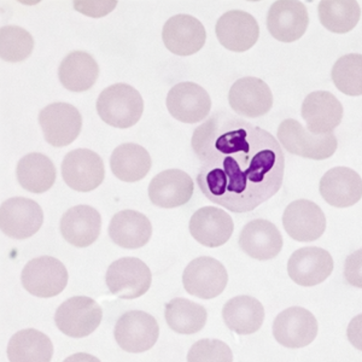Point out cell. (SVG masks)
Returning <instances> with one entry per match:
<instances>
[{
    "label": "cell",
    "mask_w": 362,
    "mask_h": 362,
    "mask_svg": "<svg viewBox=\"0 0 362 362\" xmlns=\"http://www.w3.org/2000/svg\"><path fill=\"white\" fill-rule=\"evenodd\" d=\"M16 175L23 189L32 194H44L54 186L56 168L54 162L45 155L28 153L18 162Z\"/></svg>",
    "instance_id": "obj_31"
},
{
    "label": "cell",
    "mask_w": 362,
    "mask_h": 362,
    "mask_svg": "<svg viewBox=\"0 0 362 362\" xmlns=\"http://www.w3.org/2000/svg\"><path fill=\"white\" fill-rule=\"evenodd\" d=\"M63 362H100V360L87 353H76L70 355L69 358H66Z\"/></svg>",
    "instance_id": "obj_40"
},
{
    "label": "cell",
    "mask_w": 362,
    "mask_h": 362,
    "mask_svg": "<svg viewBox=\"0 0 362 362\" xmlns=\"http://www.w3.org/2000/svg\"><path fill=\"white\" fill-rule=\"evenodd\" d=\"M283 226L297 242H314L325 232V214L317 203L297 199L285 208Z\"/></svg>",
    "instance_id": "obj_15"
},
{
    "label": "cell",
    "mask_w": 362,
    "mask_h": 362,
    "mask_svg": "<svg viewBox=\"0 0 362 362\" xmlns=\"http://www.w3.org/2000/svg\"><path fill=\"white\" fill-rule=\"evenodd\" d=\"M199 160L198 187L208 201L233 213H247L279 191L285 158L271 133L227 112H216L194 129Z\"/></svg>",
    "instance_id": "obj_1"
},
{
    "label": "cell",
    "mask_w": 362,
    "mask_h": 362,
    "mask_svg": "<svg viewBox=\"0 0 362 362\" xmlns=\"http://www.w3.org/2000/svg\"><path fill=\"white\" fill-rule=\"evenodd\" d=\"M334 86L346 95H362V54H349L339 58L332 68Z\"/></svg>",
    "instance_id": "obj_34"
},
{
    "label": "cell",
    "mask_w": 362,
    "mask_h": 362,
    "mask_svg": "<svg viewBox=\"0 0 362 362\" xmlns=\"http://www.w3.org/2000/svg\"><path fill=\"white\" fill-rule=\"evenodd\" d=\"M114 175L124 182H136L148 175L151 169V157L143 146L134 143L121 144L110 158Z\"/></svg>",
    "instance_id": "obj_30"
},
{
    "label": "cell",
    "mask_w": 362,
    "mask_h": 362,
    "mask_svg": "<svg viewBox=\"0 0 362 362\" xmlns=\"http://www.w3.org/2000/svg\"><path fill=\"white\" fill-rule=\"evenodd\" d=\"M54 344L45 334L25 329L13 334L8 344L10 362H51Z\"/></svg>",
    "instance_id": "obj_29"
},
{
    "label": "cell",
    "mask_w": 362,
    "mask_h": 362,
    "mask_svg": "<svg viewBox=\"0 0 362 362\" xmlns=\"http://www.w3.org/2000/svg\"><path fill=\"white\" fill-rule=\"evenodd\" d=\"M321 25L336 34L348 33L356 27L361 8L354 0H324L319 4Z\"/></svg>",
    "instance_id": "obj_33"
},
{
    "label": "cell",
    "mask_w": 362,
    "mask_h": 362,
    "mask_svg": "<svg viewBox=\"0 0 362 362\" xmlns=\"http://www.w3.org/2000/svg\"><path fill=\"white\" fill-rule=\"evenodd\" d=\"M223 317L227 327L235 334H255L264 324V305L255 297H233L223 305Z\"/></svg>",
    "instance_id": "obj_27"
},
{
    "label": "cell",
    "mask_w": 362,
    "mask_h": 362,
    "mask_svg": "<svg viewBox=\"0 0 362 362\" xmlns=\"http://www.w3.org/2000/svg\"><path fill=\"white\" fill-rule=\"evenodd\" d=\"M187 362H233V353L218 339H201L191 346Z\"/></svg>",
    "instance_id": "obj_36"
},
{
    "label": "cell",
    "mask_w": 362,
    "mask_h": 362,
    "mask_svg": "<svg viewBox=\"0 0 362 362\" xmlns=\"http://www.w3.org/2000/svg\"><path fill=\"white\" fill-rule=\"evenodd\" d=\"M34 39L28 30L18 25H5L0 29V57L5 62L25 61L32 54Z\"/></svg>",
    "instance_id": "obj_35"
},
{
    "label": "cell",
    "mask_w": 362,
    "mask_h": 362,
    "mask_svg": "<svg viewBox=\"0 0 362 362\" xmlns=\"http://www.w3.org/2000/svg\"><path fill=\"white\" fill-rule=\"evenodd\" d=\"M334 271V259L321 247H305L295 251L288 262L290 278L300 286L324 283Z\"/></svg>",
    "instance_id": "obj_16"
},
{
    "label": "cell",
    "mask_w": 362,
    "mask_h": 362,
    "mask_svg": "<svg viewBox=\"0 0 362 362\" xmlns=\"http://www.w3.org/2000/svg\"><path fill=\"white\" fill-rule=\"evenodd\" d=\"M278 140L288 153L309 160H326L337 150V138L334 133L317 136L296 119H288L278 127Z\"/></svg>",
    "instance_id": "obj_3"
},
{
    "label": "cell",
    "mask_w": 362,
    "mask_h": 362,
    "mask_svg": "<svg viewBox=\"0 0 362 362\" xmlns=\"http://www.w3.org/2000/svg\"><path fill=\"white\" fill-rule=\"evenodd\" d=\"M116 1H75V8L90 17L105 16L115 8Z\"/></svg>",
    "instance_id": "obj_38"
},
{
    "label": "cell",
    "mask_w": 362,
    "mask_h": 362,
    "mask_svg": "<svg viewBox=\"0 0 362 362\" xmlns=\"http://www.w3.org/2000/svg\"><path fill=\"white\" fill-rule=\"evenodd\" d=\"M105 169L98 153L88 148H76L66 153L62 162L63 180L70 189L90 192L104 180Z\"/></svg>",
    "instance_id": "obj_10"
},
{
    "label": "cell",
    "mask_w": 362,
    "mask_h": 362,
    "mask_svg": "<svg viewBox=\"0 0 362 362\" xmlns=\"http://www.w3.org/2000/svg\"><path fill=\"white\" fill-rule=\"evenodd\" d=\"M346 336L353 346L362 351V314H358V317L350 321Z\"/></svg>",
    "instance_id": "obj_39"
},
{
    "label": "cell",
    "mask_w": 362,
    "mask_h": 362,
    "mask_svg": "<svg viewBox=\"0 0 362 362\" xmlns=\"http://www.w3.org/2000/svg\"><path fill=\"white\" fill-rule=\"evenodd\" d=\"M228 102L238 115L255 119L267 114L273 105V95L261 78L247 76L237 80L228 93Z\"/></svg>",
    "instance_id": "obj_19"
},
{
    "label": "cell",
    "mask_w": 362,
    "mask_h": 362,
    "mask_svg": "<svg viewBox=\"0 0 362 362\" xmlns=\"http://www.w3.org/2000/svg\"><path fill=\"white\" fill-rule=\"evenodd\" d=\"M153 235L151 223L144 214L136 210H122L109 225V237L124 249H139L148 243Z\"/></svg>",
    "instance_id": "obj_26"
},
{
    "label": "cell",
    "mask_w": 362,
    "mask_h": 362,
    "mask_svg": "<svg viewBox=\"0 0 362 362\" xmlns=\"http://www.w3.org/2000/svg\"><path fill=\"white\" fill-rule=\"evenodd\" d=\"M103 317L100 305L90 297H71L58 307L54 322L68 337L83 338L98 329Z\"/></svg>",
    "instance_id": "obj_5"
},
{
    "label": "cell",
    "mask_w": 362,
    "mask_h": 362,
    "mask_svg": "<svg viewBox=\"0 0 362 362\" xmlns=\"http://www.w3.org/2000/svg\"><path fill=\"white\" fill-rule=\"evenodd\" d=\"M99 75L98 63L83 51L70 52L58 68L63 87L71 92H85L95 85Z\"/></svg>",
    "instance_id": "obj_28"
},
{
    "label": "cell",
    "mask_w": 362,
    "mask_h": 362,
    "mask_svg": "<svg viewBox=\"0 0 362 362\" xmlns=\"http://www.w3.org/2000/svg\"><path fill=\"white\" fill-rule=\"evenodd\" d=\"M105 281L112 295L124 300H136L148 293L153 276L141 259L124 257L109 266Z\"/></svg>",
    "instance_id": "obj_6"
},
{
    "label": "cell",
    "mask_w": 362,
    "mask_h": 362,
    "mask_svg": "<svg viewBox=\"0 0 362 362\" xmlns=\"http://www.w3.org/2000/svg\"><path fill=\"white\" fill-rule=\"evenodd\" d=\"M44 223V213L33 199L10 198L0 208L1 232L13 239H27L35 235Z\"/></svg>",
    "instance_id": "obj_11"
},
{
    "label": "cell",
    "mask_w": 362,
    "mask_h": 362,
    "mask_svg": "<svg viewBox=\"0 0 362 362\" xmlns=\"http://www.w3.org/2000/svg\"><path fill=\"white\" fill-rule=\"evenodd\" d=\"M69 274L66 266L52 256L30 259L22 271L23 288L40 298L57 296L66 288Z\"/></svg>",
    "instance_id": "obj_4"
},
{
    "label": "cell",
    "mask_w": 362,
    "mask_h": 362,
    "mask_svg": "<svg viewBox=\"0 0 362 362\" xmlns=\"http://www.w3.org/2000/svg\"><path fill=\"white\" fill-rule=\"evenodd\" d=\"M320 194L334 208H349L362 198V179L348 167H336L321 177Z\"/></svg>",
    "instance_id": "obj_24"
},
{
    "label": "cell",
    "mask_w": 362,
    "mask_h": 362,
    "mask_svg": "<svg viewBox=\"0 0 362 362\" xmlns=\"http://www.w3.org/2000/svg\"><path fill=\"white\" fill-rule=\"evenodd\" d=\"M215 33L225 49L233 52H245L259 40V27L250 13L230 10L218 18Z\"/></svg>",
    "instance_id": "obj_18"
},
{
    "label": "cell",
    "mask_w": 362,
    "mask_h": 362,
    "mask_svg": "<svg viewBox=\"0 0 362 362\" xmlns=\"http://www.w3.org/2000/svg\"><path fill=\"white\" fill-rule=\"evenodd\" d=\"M165 47L177 56H191L206 44V33L202 22L189 15H175L165 22L162 32Z\"/></svg>",
    "instance_id": "obj_20"
},
{
    "label": "cell",
    "mask_w": 362,
    "mask_h": 362,
    "mask_svg": "<svg viewBox=\"0 0 362 362\" xmlns=\"http://www.w3.org/2000/svg\"><path fill=\"white\" fill-rule=\"evenodd\" d=\"M344 278L350 285L362 288V249L354 251L346 257Z\"/></svg>",
    "instance_id": "obj_37"
},
{
    "label": "cell",
    "mask_w": 362,
    "mask_h": 362,
    "mask_svg": "<svg viewBox=\"0 0 362 362\" xmlns=\"http://www.w3.org/2000/svg\"><path fill=\"white\" fill-rule=\"evenodd\" d=\"M239 247L252 259L268 261L279 255L283 249V237L274 223L256 218L247 223L240 232Z\"/></svg>",
    "instance_id": "obj_23"
},
{
    "label": "cell",
    "mask_w": 362,
    "mask_h": 362,
    "mask_svg": "<svg viewBox=\"0 0 362 362\" xmlns=\"http://www.w3.org/2000/svg\"><path fill=\"white\" fill-rule=\"evenodd\" d=\"M273 334L276 341L286 348H305L317 338V321L307 309L291 307L278 314L273 324Z\"/></svg>",
    "instance_id": "obj_12"
},
{
    "label": "cell",
    "mask_w": 362,
    "mask_h": 362,
    "mask_svg": "<svg viewBox=\"0 0 362 362\" xmlns=\"http://www.w3.org/2000/svg\"><path fill=\"white\" fill-rule=\"evenodd\" d=\"M233 230L230 215L215 206H203L189 220V233L204 247H221L230 240Z\"/></svg>",
    "instance_id": "obj_22"
},
{
    "label": "cell",
    "mask_w": 362,
    "mask_h": 362,
    "mask_svg": "<svg viewBox=\"0 0 362 362\" xmlns=\"http://www.w3.org/2000/svg\"><path fill=\"white\" fill-rule=\"evenodd\" d=\"M194 189V181L189 174L180 169H167L150 182L148 198L156 206L172 209L189 202Z\"/></svg>",
    "instance_id": "obj_21"
},
{
    "label": "cell",
    "mask_w": 362,
    "mask_h": 362,
    "mask_svg": "<svg viewBox=\"0 0 362 362\" xmlns=\"http://www.w3.org/2000/svg\"><path fill=\"white\" fill-rule=\"evenodd\" d=\"M160 327L156 319L143 310H131L122 314L116 322L114 336L121 349L139 354L156 344Z\"/></svg>",
    "instance_id": "obj_7"
},
{
    "label": "cell",
    "mask_w": 362,
    "mask_h": 362,
    "mask_svg": "<svg viewBox=\"0 0 362 362\" xmlns=\"http://www.w3.org/2000/svg\"><path fill=\"white\" fill-rule=\"evenodd\" d=\"M144 112L139 92L127 83L107 87L97 99V112L105 124L116 128H129L138 124Z\"/></svg>",
    "instance_id": "obj_2"
},
{
    "label": "cell",
    "mask_w": 362,
    "mask_h": 362,
    "mask_svg": "<svg viewBox=\"0 0 362 362\" xmlns=\"http://www.w3.org/2000/svg\"><path fill=\"white\" fill-rule=\"evenodd\" d=\"M165 317L169 327L180 334H194L206 326V309L194 300L177 297L165 305Z\"/></svg>",
    "instance_id": "obj_32"
},
{
    "label": "cell",
    "mask_w": 362,
    "mask_h": 362,
    "mask_svg": "<svg viewBox=\"0 0 362 362\" xmlns=\"http://www.w3.org/2000/svg\"><path fill=\"white\" fill-rule=\"evenodd\" d=\"M308 25V10L302 1L279 0L268 11V32L279 42H296L305 35Z\"/></svg>",
    "instance_id": "obj_14"
},
{
    "label": "cell",
    "mask_w": 362,
    "mask_h": 362,
    "mask_svg": "<svg viewBox=\"0 0 362 362\" xmlns=\"http://www.w3.org/2000/svg\"><path fill=\"white\" fill-rule=\"evenodd\" d=\"M169 114L184 124H197L209 115L211 99L202 86L194 83H180L167 95Z\"/></svg>",
    "instance_id": "obj_13"
},
{
    "label": "cell",
    "mask_w": 362,
    "mask_h": 362,
    "mask_svg": "<svg viewBox=\"0 0 362 362\" xmlns=\"http://www.w3.org/2000/svg\"><path fill=\"white\" fill-rule=\"evenodd\" d=\"M228 281L226 268L218 259L201 256L186 266L182 284L192 296L211 300L223 293Z\"/></svg>",
    "instance_id": "obj_8"
},
{
    "label": "cell",
    "mask_w": 362,
    "mask_h": 362,
    "mask_svg": "<svg viewBox=\"0 0 362 362\" xmlns=\"http://www.w3.org/2000/svg\"><path fill=\"white\" fill-rule=\"evenodd\" d=\"M102 218L98 210L81 204L66 210L61 218L59 230L63 238L73 247H87L100 235Z\"/></svg>",
    "instance_id": "obj_25"
},
{
    "label": "cell",
    "mask_w": 362,
    "mask_h": 362,
    "mask_svg": "<svg viewBox=\"0 0 362 362\" xmlns=\"http://www.w3.org/2000/svg\"><path fill=\"white\" fill-rule=\"evenodd\" d=\"M39 124L46 141L54 148L71 144L83 128V117L71 104H49L39 114Z\"/></svg>",
    "instance_id": "obj_9"
},
{
    "label": "cell",
    "mask_w": 362,
    "mask_h": 362,
    "mask_svg": "<svg viewBox=\"0 0 362 362\" xmlns=\"http://www.w3.org/2000/svg\"><path fill=\"white\" fill-rule=\"evenodd\" d=\"M302 117L309 132L317 136H325L334 132L343 119V105L336 95L317 90L305 97L302 103Z\"/></svg>",
    "instance_id": "obj_17"
}]
</instances>
